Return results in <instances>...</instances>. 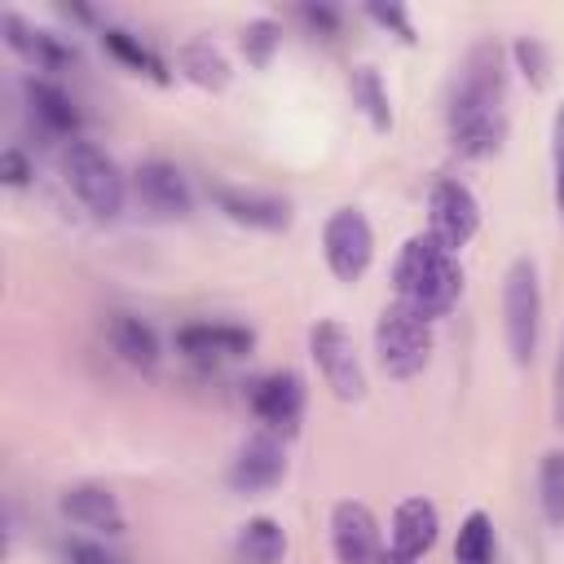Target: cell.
<instances>
[{"label": "cell", "instance_id": "cell-1", "mask_svg": "<svg viewBox=\"0 0 564 564\" xmlns=\"http://www.w3.org/2000/svg\"><path fill=\"white\" fill-rule=\"evenodd\" d=\"M502 137H507V66H502V48L485 40L463 57V70L454 79L449 141L463 154L485 159L502 145Z\"/></svg>", "mask_w": 564, "mask_h": 564}, {"label": "cell", "instance_id": "cell-2", "mask_svg": "<svg viewBox=\"0 0 564 564\" xmlns=\"http://www.w3.org/2000/svg\"><path fill=\"white\" fill-rule=\"evenodd\" d=\"M392 286L405 308H414L419 317L432 322L454 308V300L463 291V273H458L454 251H445L432 234H414L392 264Z\"/></svg>", "mask_w": 564, "mask_h": 564}, {"label": "cell", "instance_id": "cell-3", "mask_svg": "<svg viewBox=\"0 0 564 564\" xmlns=\"http://www.w3.org/2000/svg\"><path fill=\"white\" fill-rule=\"evenodd\" d=\"M62 176L70 185V194L84 203V212H93L97 220H115L123 212L128 185L119 176V167L93 145V141H66L62 145Z\"/></svg>", "mask_w": 564, "mask_h": 564}, {"label": "cell", "instance_id": "cell-4", "mask_svg": "<svg viewBox=\"0 0 564 564\" xmlns=\"http://www.w3.org/2000/svg\"><path fill=\"white\" fill-rule=\"evenodd\" d=\"M375 352H379V366L392 375V379H414L427 357H432V330H427V317H419L414 308H405L401 300L388 304L375 322Z\"/></svg>", "mask_w": 564, "mask_h": 564}, {"label": "cell", "instance_id": "cell-5", "mask_svg": "<svg viewBox=\"0 0 564 564\" xmlns=\"http://www.w3.org/2000/svg\"><path fill=\"white\" fill-rule=\"evenodd\" d=\"M502 326H507L511 361L529 366L538 352V335H542V291H538L533 260H516L502 278Z\"/></svg>", "mask_w": 564, "mask_h": 564}, {"label": "cell", "instance_id": "cell-6", "mask_svg": "<svg viewBox=\"0 0 564 564\" xmlns=\"http://www.w3.org/2000/svg\"><path fill=\"white\" fill-rule=\"evenodd\" d=\"M308 352H313L326 388L339 401H361L366 397V375H361V361H357V344L335 317H322L308 330Z\"/></svg>", "mask_w": 564, "mask_h": 564}, {"label": "cell", "instance_id": "cell-7", "mask_svg": "<svg viewBox=\"0 0 564 564\" xmlns=\"http://www.w3.org/2000/svg\"><path fill=\"white\" fill-rule=\"evenodd\" d=\"M322 251H326V264L339 282H357L375 256L370 220L357 207H335L326 216V229H322Z\"/></svg>", "mask_w": 564, "mask_h": 564}, {"label": "cell", "instance_id": "cell-8", "mask_svg": "<svg viewBox=\"0 0 564 564\" xmlns=\"http://www.w3.org/2000/svg\"><path fill=\"white\" fill-rule=\"evenodd\" d=\"M427 220H432L427 234L445 251H458L480 229V207H476V198H471V189L463 181H436L432 194H427Z\"/></svg>", "mask_w": 564, "mask_h": 564}, {"label": "cell", "instance_id": "cell-9", "mask_svg": "<svg viewBox=\"0 0 564 564\" xmlns=\"http://www.w3.org/2000/svg\"><path fill=\"white\" fill-rule=\"evenodd\" d=\"M132 194H137V203H141L150 216H159V220H176V216L189 212V181H185V172H181L176 163H167V159H145V163L132 172Z\"/></svg>", "mask_w": 564, "mask_h": 564}, {"label": "cell", "instance_id": "cell-10", "mask_svg": "<svg viewBox=\"0 0 564 564\" xmlns=\"http://www.w3.org/2000/svg\"><path fill=\"white\" fill-rule=\"evenodd\" d=\"M286 476V449L273 432H256L242 441V449L229 463V489L234 494H264Z\"/></svg>", "mask_w": 564, "mask_h": 564}, {"label": "cell", "instance_id": "cell-11", "mask_svg": "<svg viewBox=\"0 0 564 564\" xmlns=\"http://www.w3.org/2000/svg\"><path fill=\"white\" fill-rule=\"evenodd\" d=\"M330 546L339 564H379L383 546H379V524L370 516L366 502H335L330 511Z\"/></svg>", "mask_w": 564, "mask_h": 564}, {"label": "cell", "instance_id": "cell-12", "mask_svg": "<svg viewBox=\"0 0 564 564\" xmlns=\"http://www.w3.org/2000/svg\"><path fill=\"white\" fill-rule=\"evenodd\" d=\"M251 410L273 432H295L304 414V379L295 370H273L251 388Z\"/></svg>", "mask_w": 564, "mask_h": 564}, {"label": "cell", "instance_id": "cell-13", "mask_svg": "<svg viewBox=\"0 0 564 564\" xmlns=\"http://www.w3.org/2000/svg\"><path fill=\"white\" fill-rule=\"evenodd\" d=\"M62 516L88 533H106V538L123 533V507L106 485H70L62 494Z\"/></svg>", "mask_w": 564, "mask_h": 564}, {"label": "cell", "instance_id": "cell-14", "mask_svg": "<svg viewBox=\"0 0 564 564\" xmlns=\"http://www.w3.org/2000/svg\"><path fill=\"white\" fill-rule=\"evenodd\" d=\"M220 212L238 225H251V229H286L291 225V207L286 198H273V194H260V189H238V185H216L212 189Z\"/></svg>", "mask_w": 564, "mask_h": 564}, {"label": "cell", "instance_id": "cell-15", "mask_svg": "<svg viewBox=\"0 0 564 564\" xmlns=\"http://www.w3.org/2000/svg\"><path fill=\"white\" fill-rule=\"evenodd\" d=\"M176 348L198 361H225V357L251 352V330L234 326V322H194V326L176 330Z\"/></svg>", "mask_w": 564, "mask_h": 564}, {"label": "cell", "instance_id": "cell-16", "mask_svg": "<svg viewBox=\"0 0 564 564\" xmlns=\"http://www.w3.org/2000/svg\"><path fill=\"white\" fill-rule=\"evenodd\" d=\"M0 26H4L9 48H13V53H22L35 70H62V66H70V62H75V48H70V44H62L53 31H40V26L22 22L18 13H4V18H0Z\"/></svg>", "mask_w": 564, "mask_h": 564}, {"label": "cell", "instance_id": "cell-17", "mask_svg": "<svg viewBox=\"0 0 564 564\" xmlns=\"http://www.w3.org/2000/svg\"><path fill=\"white\" fill-rule=\"evenodd\" d=\"M436 529H441L436 507H432L427 498H405V502L392 511V551L419 560V555L436 542Z\"/></svg>", "mask_w": 564, "mask_h": 564}, {"label": "cell", "instance_id": "cell-18", "mask_svg": "<svg viewBox=\"0 0 564 564\" xmlns=\"http://www.w3.org/2000/svg\"><path fill=\"white\" fill-rule=\"evenodd\" d=\"M22 93H26L31 115H35L48 132H57V137H70V141H75L79 110H75V101H70L57 84H48V79H26V84H22Z\"/></svg>", "mask_w": 564, "mask_h": 564}, {"label": "cell", "instance_id": "cell-19", "mask_svg": "<svg viewBox=\"0 0 564 564\" xmlns=\"http://www.w3.org/2000/svg\"><path fill=\"white\" fill-rule=\"evenodd\" d=\"M106 339H110V348H115L128 366H137V370H150V366L159 361V339H154V330H150L141 317H132V313H115V317L106 322Z\"/></svg>", "mask_w": 564, "mask_h": 564}, {"label": "cell", "instance_id": "cell-20", "mask_svg": "<svg viewBox=\"0 0 564 564\" xmlns=\"http://www.w3.org/2000/svg\"><path fill=\"white\" fill-rule=\"evenodd\" d=\"M234 555L238 564H278L286 555V533L278 520L269 516H256L238 529V542H234Z\"/></svg>", "mask_w": 564, "mask_h": 564}, {"label": "cell", "instance_id": "cell-21", "mask_svg": "<svg viewBox=\"0 0 564 564\" xmlns=\"http://www.w3.org/2000/svg\"><path fill=\"white\" fill-rule=\"evenodd\" d=\"M176 62H181V75L189 79V84H198V88H225L229 84V62H225V53L220 48H212L207 40H194V44H185L181 53H176Z\"/></svg>", "mask_w": 564, "mask_h": 564}, {"label": "cell", "instance_id": "cell-22", "mask_svg": "<svg viewBox=\"0 0 564 564\" xmlns=\"http://www.w3.org/2000/svg\"><path fill=\"white\" fill-rule=\"evenodd\" d=\"M348 93H352V101L361 106V115L370 119L375 132L392 128V106H388V93H383V79H379L375 66H357L352 79H348Z\"/></svg>", "mask_w": 564, "mask_h": 564}, {"label": "cell", "instance_id": "cell-23", "mask_svg": "<svg viewBox=\"0 0 564 564\" xmlns=\"http://www.w3.org/2000/svg\"><path fill=\"white\" fill-rule=\"evenodd\" d=\"M538 502H542L546 524L564 529V449L542 454V467H538Z\"/></svg>", "mask_w": 564, "mask_h": 564}, {"label": "cell", "instance_id": "cell-24", "mask_svg": "<svg viewBox=\"0 0 564 564\" xmlns=\"http://www.w3.org/2000/svg\"><path fill=\"white\" fill-rule=\"evenodd\" d=\"M454 564H494V524L485 511H471L454 542Z\"/></svg>", "mask_w": 564, "mask_h": 564}, {"label": "cell", "instance_id": "cell-25", "mask_svg": "<svg viewBox=\"0 0 564 564\" xmlns=\"http://www.w3.org/2000/svg\"><path fill=\"white\" fill-rule=\"evenodd\" d=\"M101 44H106V48H110L119 62H128L132 70H141V75H150V79H159V84L167 79L163 62H159V57H154V53H150V48L137 40V35H128L123 26H106V31H101Z\"/></svg>", "mask_w": 564, "mask_h": 564}, {"label": "cell", "instance_id": "cell-26", "mask_svg": "<svg viewBox=\"0 0 564 564\" xmlns=\"http://www.w3.org/2000/svg\"><path fill=\"white\" fill-rule=\"evenodd\" d=\"M242 57L251 62V66H269V57H273V48L282 44V31H278V22L273 18H256V22H247L242 26Z\"/></svg>", "mask_w": 564, "mask_h": 564}, {"label": "cell", "instance_id": "cell-27", "mask_svg": "<svg viewBox=\"0 0 564 564\" xmlns=\"http://www.w3.org/2000/svg\"><path fill=\"white\" fill-rule=\"evenodd\" d=\"M62 564H123L119 555H110L97 542H66L62 546Z\"/></svg>", "mask_w": 564, "mask_h": 564}, {"label": "cell", "instance_id": "cell-28", "mask_svg": "<svg viewBox=\"0 0 564 564\" xmlns=\"http://www.w3.org/2000/svg\"><path fill=\"white\" fill-rule=\"evenodd\" d=\"M516 62H520V70H524L533 84L546 79V48H542L538 40H520V44H516Z\"/></svg>", "mask_w": 564, "mask_h": 564}, {"label": "cell", "instance_id": "cell-29", "mask_svg": "<svg viewBox=\"0 0 564 564\" xmlns=\"http://www.w3.org/2000/svg\"><path fill=\"white\" fill-rule=\"evenodd\" d=\"M551 172H555V203H564V106L551 123Z\"/></svg>", "mask_w": 564, "mask_h": 564}, {"label": "cell", "instance_id": "cell-30", "mask_svg": "<svg viewBox=\"0 0 564 564\" xmlns=\"http://www.w3.org/2000/svg\"><path fill=\"white\" fill-rule=\"evenodd\" d=\"M366 13H370L375 22H383V26H392L405 44L414 40V26H410V18H405V9H401V4H366Z\"/></svg>", "mask_w": 564, "mask_h": 564}, {"label": "cell", "instance_id": "cell-31", "mask_svg": "<svg viewBox=\"0 0 564 564\" xmlns=\"http://www.w3.org/2000/svg\"><path fill=\"white\" fill-rule=\"evenodd\" d=\"M300 18L313 31H322V35H335L339 31V9H330V4H300Z\"/></svg>", "mask_w": 564, "mask_h": 564}, {"label": "cell", "instance_id": "cell-32", "mask_svg": "<svg viewBox=\"0 0 564 564\" xmlns=\"http://www.w3.org/2000/svg\"><path fill=\"white\" fill-rule=\"evenodd\" d=\"M0 172H4V181H9V185H26V181H31V163H26V154H22V150H13V145L4 150Z\"/></svg>", "mask_w": 564, "mask_h": 564}, {"label": "cell", "instance_id": "cell-33", "mask_svg": "<svg viewBox=\"0 0 564 564\" xmlns=\"http://www.w3.org/2000/svg\"><path fill=\"white\" fill-rule=\"evenodd\" d=\"M555 427H564V339H560V357H555Z\"/></svg>", "mask_w": 564, "mask_h": 564}, {"label": "cell", "instance_id": "cell-34", "mask_svg": "<svg viewBox=\"0 0 564 564\" xmlns=\"http://www.w3.org/2000/svg\"><path fill=\"white\" fill-rule=\"evenodd\" d=\"M379 564H414V560H410V555H397V551H388Z\"/></svg>", "mask_w": 564, "mask_h": 564}, {"label": "cell", "instance_id": "cell-35", "mask_svg": "<svg viewBox=\"0 0 564 564\" xmlns=\"http://www.w3.org/2000/svg\"><path fill=\"white\" fill-rule=\"evenodd\" d=\"M560 212H564V203H560Z\"/></svg>", "mask_w": 564, "mask_h": 564}]
</instances>
